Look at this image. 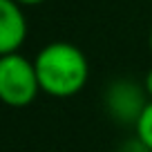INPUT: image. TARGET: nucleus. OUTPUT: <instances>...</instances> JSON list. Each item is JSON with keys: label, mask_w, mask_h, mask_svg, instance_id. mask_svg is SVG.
Returning <instances> with one entry per match:
<instances>
[{"label": "nucleus", "mask_w": 152, "mask_h": 152, "mask_svg": "<svg viewBox=\"0 0 152 152\" xmlns=\"http://www.w3.org/2000/svg\"><path fill=\"white\" fill-rule=\"evenodd\" d=\"M103 103H105L107 114L116 123L134 128V123L139 121V116L145 110V105L150 103V99H148V92L143 87V83L128 78V76H121V78H114L105 87Z\"/></svg>", "instance_id": "3"}, {"label": "nucleus", "mask_w": 152, "mask_h": 152, "mask_svg": "<svg viewBox=\"0 0 152 152\" xmlns=\"http://www.w3.org/2000/svg\"><path fill=\"white\" fill-rule=\"evenodd\" d=\"M148 47H150V54H152V29H150V34H148Z\"/></svg>", "instance_id": "9"}, {"label": "nucleus", "mask_w": 152, "mask_h": 152, "mask_svg": "<svg viewBox=\"0 0 152 152\" xmlns=\"http://www.w3.org/2000/svg\"><path fill=\"white\" fill-rule=\"evenodd\" d=\"M40 92L54 99L76 96L90 81V63L81 47L54 40L38 49L34 58Z\"/></svg>", "instance_id": "1"}, {"label": "nucleus", "mask_w": 152, "mask_h": 152, "mask_svg": "<svg viewBox=\"0 0 152 152\" xmlns=\"http://www.w3.org/2000/svg\"><path fill=\"white\" fill-rule=\"evenodd\" d=\"M40 94L34 61L20 52L0 56V103L7 107H29Z\"/></svg>", "instance_id": "2"}, {"label": "nucleus", "mask_w": 152, "mask_h": 152, "mask_svg": "<svg viewBox=\"0 0 152 152\" xmlns=\"http://www.w3.org/2000/svg\"><path fill=\"white\" fill-rule=\"evenodd\" d=\"M134 137L152 152V101L145 105V110L141 112L139 121L134 123Z\"/></svg>", "instance_id": "5"}, {"label": "nucleus", "mask_w": 152, "mask_h": 152, "mask_svg": "<svg viewBox=\"0 0 152 152\" xmlns=\"http://www.w3.org/2000/svg\"><path fill=\"white\" fill-rule=\"evenodd\" d=\"M27 38V18L16 0H0V56L14 54Z\"/></svg>", "instance_id": "4"}, {"label": "nucleus", "mask_w": 152, "mask_h": 152, "mask_svg": "<svg viewBox=\"0 0 152 152\" xmlns=\"http://www.w3.org/2000/svg\"><path fill=\"white\" fill-rule=\"evenodd\" d=\"M143 87H145V92H148V99L152 101V67L145 72V76H143Z\"/></svg>", "instance_id": "7"}, {"label": "nucleus", "mask_w": 152, "mask_h": 152, "mask_svg": "<svg viewBox=\"0 0 152 152\" xmlns=\"http://www.w3.org/2000/svg\"><path fill=\"white\" fill-rule=\"evenodd\" d=\"M16 2L23 7H36V5H43L45 0H16Z\"/></svg>", "instance_id": "8"}, {"label": "nucleus", "mask_w": 152, "mask_h": 152, "mask_svg": "<svg viewBox=\"0 0 152 152\" xmlns=\"http://www.w3.org/2000/svg\"><path fill=\"white\" fill-rule=\"evenodd\" d=\"M116 152H150V150H148L137 137H132V139H128V141L121 143V145L116 148Z\"/></svg>", "instance_id": "6"}]
</instances>
